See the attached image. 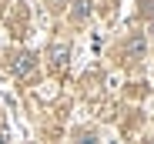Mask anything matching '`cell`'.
Here are the masks:
<instances>
[{"mask_svg":"<svg viewBox=\"0 0 154 144\" xmlns=\"http://www.w3.org/2000/svg\"><path fill=\"white\" fill-rule=\"evenodd\" d=\"M10 67H14V74H17V77H27V74H34V67H37V57H34V54H17Z\"/></svg>","mask_w":154,"mask_h":144,"instance_id":"obj_1","label":"cell"},{"mask_svg":"<svg viewBox=\"0 0 154 144\" xmlns=\"http://www.w3.org/2000/svg\"><path fill=\"white\" fill-rule=\"evenodd\" d=\"M67 51H70L67 44H54V47H50V60H54V67H57V70L67 64Z\"/></svg>","mask_w":154,"mask_h":144,"instance_id":"obj_2","label":"cell"},{"mask_svg":"<svg viewBox=\"0 0 154 144\" xmlns=\"http://www.w3.org/2000/svg\"><path fill=\"white\" fill-rule=\"evenodd\" d=\"M87 7H91L87 0H81V4H77V10H74V20H84V17H87Z\"/></svg>","mask_w":154,"mask_h":144,"instance_id":"obj_3","label":"cell"},{"mask_svg":"<svg viewBox=\"0 0 154 144\" xmlns=\"http://www.w3.org/2000/svg\"><path fill=\"white\" fill-rule=\"evenodd\" d=\"M0 144H4V134H0Z\"/></svg>","mask_w":154,"mask_h":144,"instance_id":"obj_4","label":"cell"}]
</instances>
